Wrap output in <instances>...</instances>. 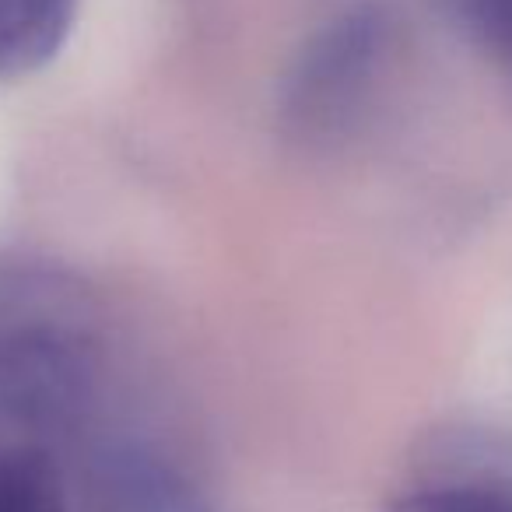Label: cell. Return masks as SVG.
<instances>
[{
    "instance_id": "obj_5",
    "label": "cell",
    "mask_w": 512,
    "mask_h": 512,
    "mask_svg": "<svg viewBox=\"0 0 512 512\" xmlns=\"http://www.w3.org/2000/svg\"><path fill=\"white\" fill-rule=\"evenodd\" d=\"M102 495H106V512H197L183 484L144 463L141 456L113 463L106 470Z\"/></svg>"
},
{
    "instance_id": "obj_7",
    "label": "cell",
    "mask_w": 512,
    "mask_h": 512,
    "mask_svg": "<svg viewBox=\"0 0 512 512\" xmlns=\"http://www.w3.org/2000/svg\"><path fill=\"white\" fill-rule=\"evenodd\" d=\"M463 36L512 74V0H442Z\"/></svg>"
},
{
    "instance_id": "obj_2",
    "label": "cell",
    "mask_w": 512,
    "mask_h": 512,
    "mask_svg": "<svg viewBox=\"0 0 512 512\" xmlns=\"http://www.w3.org/2000/svg\"><path fill=\"white\" fill-rule=\"evenodd\" d=\"M390 46V18L365 4L302 50L285 85V123L306 141L334 137L362 113Z\"/></svg>"
},
{
    "instance_id": "obj_3",
    "label": "cell",
    "mask_w": 512,
    "mask_h": 512,
    "mask_svg": "<svg viewBox=\"0 0 512 512\" xmlns=\"http://www.w3.org/2000/svg\"><path fill=\"white\" fill-rule=\"evenodd\" d=\"M78 0H0V85L43 71L71 36Z\"/></svg>"
},
{
    "instance_id": "obj_4",
    "label": "cell",
    "mask_w": 512,
    "mask_h": 512,
    "mask_svg": "<svg viewBox=\"0 0 512 512\" xmlns=\"http://www.w3.org/2000/svg\"><path fill=\"white\" fill-rule=\"evenodd\" d=\"M0 512H71L50 446L0 442Z\"/></svg>"
},
{
    "instance_id": "obj_1",
    "label": "cell",
    "mask_w": 512,
    "mask_h": 512,
    "mask_svg": "<svg viewBox=\"0 0 512 512\" xmlns=\"http://www.w3.org/2000/svg\"><path fill=\"white\" fill-rule=\"evenodd\" d=\"M99 369L92 302L46 267H0V442H43L85 407Z\"/></svg>"
},
{
    "instance_id": "obj_6",
    "label": "cell",
    "mask_w": 512,
    "mask_h": 512,
    "mask_svg": "<svg viewBox=\"0 0 512 512\" xmlns=\"http://www.w3.org/2000/svg\"><path fill=\"white\" fill-rule=\"evenodd\" d=\"M386 512H512V498L467 477H432L418 491L397 498Z\"/></svg>"
}]
</instances>
